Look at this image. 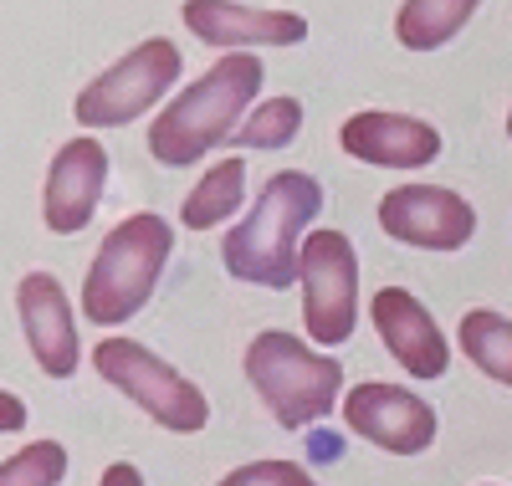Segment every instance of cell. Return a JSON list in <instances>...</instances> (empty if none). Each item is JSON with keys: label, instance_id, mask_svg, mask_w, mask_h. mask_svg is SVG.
<instances>
[{"label": "cell", "instance_id": "obj_1", "mask_svg": "<svg viewBox=\"0 0 512 486\" xmlns=\"http://www.w3.org/2000/svg\"><path fill=\"white\" fill-rule=\"evenodd\" d=\"M323 210V185L303 169H282L262 185L251 200L246 220L221 241L226 272L246 287L282 292L297 282V251H303V231Z\"/></svg>", "mask_w": 512, "mask_h": 486}, {"label": "cell", "instance_id": "obj_2", "mask_svg": "<svg viewBox=\"0 0 512 486\" xmlns=\"http://www.w3.org/2000/svg\"><path fill=\"white\" fill-rule=\"evenodd\" d=\"M262 57L256 52H226L216 67H205L185 93L149 123V159L164 169L200 164L216 144L236 134L251 98L262 93Z\"/></svg>", "mask_w": 512, "mask_h": 486}, {"label": "cell", "instance_id": "obj_3", "mask_svg": "<svg viewBox=\"0 0 512 486\" xmlns=\"http://www.w3.org/2000/svg\"><path fill=\"white\" fill-rule=\"evenodd\" d=\"M169 251H175V231L164 215L139 210L118 220L93 256L88 282H82V318L98 328H123L134 313H144V302L154 297L169 267Z\"/></svg>", "mask_w": 512, "mask_h": 486}, {"label": "cell", "instance_id": "obj_4", "mask_svg": "<svg viewBox=\"0 0 512 486\" xmlns=\"http://www.w3.org/2000/svg\"><path fill=\"white\" fill-rule=\"evenodd\" d=\"M246 379L282 430L323 420L328 410H338V394H344V364L282 328H267L246 343Z\"/></svg>", "mask_w": 512, "mask_h": 486}, {"label": "cell", "instance_id": "obj_5", "mask_svg": "<svg viewBox=\"0 0 512 486\" xmlns=\"http://www.w3.org/2000/svg\"><path fill=\"white\" fill-rule=\"evenodd\" d=\"M93 369H98L118 394H128V400H134L154 425L175 430V435H195V430H205V420H210L205 389H200L195 379H185L175 364H164L159 353H154L149 343H139V338H123V333L103 338V343L93 348Z\"/></svg>", "mask_w": 512, "mask_h": 486}, {"label": "cell", "instance_id": "obj_6", "mask_svg": "<svg viewBox=\"0 0 512 486\" xmlns=\"http://www.w3.org/2000/svg\"><path fill=\"white\" fill-rule=\"evenodd\" d=\"M180 67H185V57H180L175 41L149 36V41H139L134 52H123L108 72H98L88 87H82L72 113H77V123H88V128H123V123L144 118L169 87L180 82Z\"/></svg>", "mask_w": 512, "mask_h": 486}, {"label": "cell", "instance_id": "obj_7", "mask_svg": "<svg viewBox=\"0 0 512 486\" xmlns=\"http://www.w3.org/2000/svg\"><path fill=\"white\" fill-rule=\"evenodd\" d=\"M297 287H303V328L318 348L354 338L359 318V251L344 231H313L297 251Z\"/></svg>", "mask_w": 512, "mask_h": 486}, {"label": "cell", "instance_id": "obj_8", "mask_svg": "<svg viewBox=\"0 0 512 486\" xmlns=\"http://www.w3.org/2000/svg\"><path fill=\"white\" fill-rule=\"evenodd\" d=\"M344 425L359 440H369V446L390 451V456H420V451H431L436 435H441L436 410L425 405L415 389L379 384V379L354 384L344 394Z\"/></svg>", "mask_w": 512, "mask_h": 486}, {"label": "cell", "instance_id": "obj_9", "mask_svg": "<svg viewBox=\"0 0 512 486\" xmlns=\"http://www.w3.org/2000/svg\"><path fill=\"white\" fill-rule=\"evenodd\" d=\"M379 231L415 251H461L477 236V210L446 185H400L379 200Z\"/></svg>", "mask_w": 512, "mask_h": 486}, {"label": "cell", "instance_id": "obj_10", "mask_svg": "<svg viewBox=\"0 0 512 486\" xmlns=\"http://www.w3.org/2000/svg\"><path fill=\"white\" fill-rule=\"evenodd\" d=\"M369 323L379 333V343L390 348V359L410 374V379H441L451 369V343L441 333V323L431 318L415 292L405 287H379L369 302Z\"/></svg>", "mask_w": 512, "mask_h": 486}, {"label": "cell", "instance_id": "obj_11", "mask_svg": "<svg viewBox=\"0 0 512 486\" xmlns=\"http://www.w3.org/2000/svg\"><path fill=\"white\" fill-rule=\"evenodd\" d=\"M103 185H108V149L93 134L67 139L52 154L47 190H41V220H47V231H57V236L88 231L98 215V200H103Z\"/></svg>", "mask_w": 512, "mask_h": 486}, {"label": "cell", "instance_id": "obj_12", "mask_svg": "<svg viewBox=\"0 0 512 486\" xmlns=\"http://www.w3.org/2000/svg\"><path fill=\"white\" fill-rule=\"evenodd\" d=\"M338 149L374 169H425L441 159V128L415 113H390V108H364L344 118L338 128Z\"/></svg>", "mask_w": 512, "mask_h": 486}, {"label": "cell", "instance_id": "obj_13", "mask_svg": "<svg viewBox=\"0 0 512 486\" xmlns=\"http://www.w3.org/2000/svg\"><path fill=\"white\" fill-rule=\"evenodd\" d=\"M180 21L195 31V41L221 52H251V47H297L308 41V21L297 11H267L246 0H185Z\"/></svg>", "mask_w": 512, "mask_h": 486}, {"label": "cell", "instance_id": "obj_14", "mask_svg": "<svg viewBox=\"0 0 512 486\" xmlns=\"http://www.w3.org/2000/svg\"><path fill=\"white\" fill-rule=\"evenodd\" d=\"M16 313H21V333L31 343V359L47 379H72L82 343H77V323H72V302L62 292V282L52 272H26L16 287Z\"/></svg>", "mask_w": 512, "mask_h": 486}, {"label": "cell", "instance_id": "obj_15", "mask_svg": "<svg viewBox=\"0 0 512 486\" xmlns=\"http://www.w3.org/2000/svg\"><path fill=\"white\" fill-rule=\"evenodd\" d=\"M482 0H405L395 16V36L405 52H441L466 31Z\"/></svg>", "mask_w": 512, "mask_h": 486}, {"label": "cell", "instance_id": "obj_16", "mask_svg": "<svg viewBox=\"0 0 512 486\" xmlns=\"http://www.w3.org/2000/svg\"><path fill=\"white\" fill-rule=\"evenodd\" d=\"M236 205H246V164L231 154L221 164H210L200 180H195V190L180 205V220H185L190 231H216L221 220L236 215Z\"/></svg>", "mask_w": 512, "mask_h": 486}, {"label": "cell", "instance_id": "obj_17", "mask_svg": "<svg viewBox=\"0 0 512 486\" xmlns=\"http://www.w3.org/2000/svg\"><path fill=\"white\" fill-rule=\"evenodd\" d=\"M461 353L472 359V369H482L492 384L512 389V318L492 313V307H472L456 328Z\"/></svg>", "mask_w": 512, "mask_h": 486}, {"label": "cell", "instance_id": "obj_18", "mask_svg": "<svg viewBox=\"0 0 512 486\" xmlns=\"http://www.w3.org/2000/svg\"><path fill=\"white\" fill-rule=\"evenodd\" d=\"M303 128V103L297 98H267L256 113L236 123V149H287Z\"/></svg>", "mask_w": 512, "mask_h": 486}, {"label": "cell", "instance_id": "obj_19", "mask_svg": "<svg viewBox=\"0 0 512 486\" xmlns=\"http://www.w3.org/2000/svg\"><path fill=\"white\" fill-rule=\"evenodd\" d=\"M62 476H67L62 440H31L26 451H16L0 466V486H62Z\"/></svg>", "mask_w": 512, "mask_h": 486}, {"label": "cell", "instance_id": "obj_20", "mask_svg": "<svg viewBox=\"0 0 512 486\" xmlns=\"http://www.w3.org/2000/svg\"><path fill=\"white\" fill-rule=\"evenodd\" d=\"M216 486H318V476L297 461H246L226 471Z\"/></svg>", "mask_w": 512, "mask_h": 486}, {"label": "cell", "instance_id": "obj_21", "mask_svg": "<svg viewBox=\"0 0 512 486\" xmlns=\"http://www.w3.org/2000/svg\"><path fill=\"white\" fill-rule=\"evenodd\" d=\"M16 430H26V400L0 389V435H16Z\"/></svg>", "mask_w": 512, "mask_h": 486}, {"label": "cell", "instance_id": "obj_22", "mask_svg": "<svg viewBox=\"0 0 512 486\" xmlns=\"http://www.w3.org/2000/svg\"><path fill=\"white\" fill-rule=\"evenodd\" d=\"M98 486H144V471H139L134 461H113V466L103 471Z\"/></svg>", "mask_w": 512, "mask_h": 486}, {"label": "cell", "instance_id": "obj_23", "mask_svg": "<svg viewBox=\"0 0 512 486\" xmlns=\"http://www.w3.org/2000/svg\"><path fill=\"white\" fill-rule=\"evenodd\" d=\"M507 139H512V113H507Z\"/></svg>", "mask_w": 512, "mask_h": 486}]
</instances>
